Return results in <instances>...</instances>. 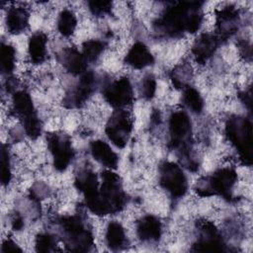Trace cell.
Here are the masks:
<instances>
[{
    "label": "cell",
    "mask_w": 253,
    "mask_h": 253,
    "mask_svg": "<svg viewBox=\"0 0 253 253\" xmlns=\"http://www.w3.org/2000/svg\"><path fill=\"white\" fill-rule=\"evenodd\" d=\"M202 4L198 1L172 3L155 23L156 30L169 37H178L183 33H196L203 21Z\"/></svg>",
    "instance_id": "6da1fadb"
},
{
    "label": "cell",
    "mask_w": 253,
    "mask_h": 253,
    "mask_svg": "<svg viewBox=\"0 0 253 253\" xmlns=\"http://www.w3.org/2000/svg\"><path fill=\"white\" fill-rule=\"evenodd\" d=\"M126 197L120 177L111 170L102 173V184L98 191L85 199L86 207L97 215H107L120 211Z\"/></svg>",
    "instance_id": "7a4b0ae2"
},
{
    "label": "cell",
    "mask_w": 253,
    "mask_h": 253,
    "mask_svg": "<svg viewBox=\"0 0 253 253\" xmlns=\"http://www.w3.org/2000/svg\"><path fill=\"white\" fill-rule=\"evenodd\" d=\"M225 133L236 148L240 159L250 165L252 162V124L244 117L234 116L225 125Z\"/></svg>",
    "instance_id": "3957f363"
},
{
    "label": "cell",
    "mask_w": 253,
    "mask_h": 253,
    "mask_svg": "<svg viewBox=\"0 0 253 253\" xmlns=\"http://www.w3.org/2000/svg\"><path fill=\"white\" fill-rule=\"evenodd\" d=\"M62 240L71 251H88L93 245L91 231L78 216H65L60 220Z\"/></svg>",
    "instance_id": "277c9868"
},
{
    "label": "cell",
    "mask_w": 253,
    "mask_h": 253,
    "mask_svg": "<svg viewBox=\"0 0 253 253\" xmlns=\"http://www.w3.org/2000/svg\"><path fill=\"white\" fill-rule=\"evenodd\" d=\"M237 181V174L232 168H221L198 182L196 192L203 197L219 195L230 198L233 186Z\"/></svg>",
    "instance_id": "5b68a950"
},
{
    "label": "cell",
    "mask_w": 253,
    "mask_h": 253,
    "mask_svg": "<svg viewBox=\"0 0 253 253\" xmlns=\"http://www.w3.org/2000/svg\"><path fill=\"white\" fill-rule=\"evenodd\" d=\"M13 109L22 121L27 135L37 138L41 134L42 126L29 93L26 91L16 92L13 96Z\"/></svg>",
    "instance_id": "8992f818"
},
{
    "label": "cell",
    "mask_w": 253,
    "mask_h": 253,
    "mask_svg": "<svg viewBox=\"0 0 253 253\" xmlns=\"http://www.w3.org/2000/svg\"><path fill=\"white\" fill-rule=\"evenodd\" d=\"M159 183L172 198L183 197L188 189V183L182 168L174 162H163L159 167Z\"/></svg>",
    "instance_id": "52a82bcc"
},
{
    "label": "cell",
    "mask_w": 253,
    "mask_h": 253,
    "mask_svg": "<svg viewBox=\"0 0 253 253\" xmlns=\"http://www.w3.org/2000/svg\"><path fill=\"white\" fill-rule=\"evenodd\" d=\"M132 129V119L125 110L119 109L109 119L106 126V134L109 139L120 148H123L130 135Z\"/></svg>",
    "instance_id": "ba28073f"
},
{
    "label": "cell",
    "mask_w": 253,
    "mask_h": 253,
    "mask_svg": "<svg viewBox=\"0 0 253 253\" xmlns=\"http://www.w3.org/2000/svg\"><path fill=\"white\" fill-rule=\"evenodd\" d=\"M170 143L173 148L186 150L191 137V121L183 111L174 112L169 120Z\"/></svg>",
    "instance_id": "9c48e42d"
},
{
    "label": "cell",
    "mask_w": 253,
    "mask_h": 253,
    "mask_svg": "<svg viewBox=\"0 0 253 253\" xmlns=\"http://www.w3.org/2000/svg\"><path fill=\"white\" fill-rule=\"evenodd\" d=\"M47 145L56 170L63 171L73 158V150L69 137L62 133H50L47 136Z\"/></svg>",
    "instance_id": "30bf717a"
},
{
    "label": "cell",
    "mask_w": 253,
    "mask_h": 253,
    "mask_svg": "<svg viewBox=\"0 0 253 253\" xmlns=\"http://www.w3.org/2000/svg\"><path fill=\"white\" fill-rule=\"evenodd\" d=\"M105 100L114 108L122 109L132 102L133 93L129 80L122 77L109 83L103 90Z\"/></svg>",
    "instance_id": "8fae6325"
},
{
    "label": "cell",
    "mask_w": 253,
    "mask_h": 253,
    "mask_svg": "<svg viewBox=\"0 0 253 253\" xmlns=\"http://www.w3.org/2000/svg\"><path fill=\"white\" fill-rule=\"evenodd\" d=\"M199 238L194 244L195 251H224L225 244L215 228L210 221H203L199 225Z\"/></svg>",
    "instance_id": "7c38bea8"
},
{
    "label": "cell",
    "mask_w": 253,
    "mask_h": 253,
    "mask_svg": "<svg viewBox=\"0 0 253 253\" xmlns=\"http://www.w3.org/2000/svg\"><path fill=\"white\" fill-rule=\"evenodd\" d=\"M96 77L92 71L83 73L76 87L64 99V104L69 108H77L85 103L95 88Z\"/></svg>",
    "instance_id": "4fadbf2b"
},
{
    "label": "cell",
    "mask_w": 253,
    "mask_h": 253,
    "mask_svg": "<svg viewBox=\"0 0 253 253\" xmlns=\"http://www.w3.org/2000/svg\"><path fill=\"white\" fill-rule=\"evenodd\" d=\"M239 14L233 6H226L219 10L216 15V25L219 38L226 39L233 35L238 29Z\"/></svg>",
    "instance_id": "5bb4252c"
},
{
    "label": "cell",
    "mask_w": 253,
    "mask_h": 253,
    "mask_svg": "<svg viewBox=\"0 0 253 253\" xmlns=\"http://www.w3.org/2000/svg\"><path fill=\"white\" fill-rule=\"evenodd\" d=\"M218 44V38L211 34L201 35L195 42L192 51L197 62L205 63L215 51Z\"/></svg>",
    "instance_id": "9a60e30c"
},
{
    "label": "cell",
    "mask_w": 253,
    "mask_h": 253,
    "mask_svg": "<svg viewBox=\"0 0 253 253\" xmlns=\"http://www.w3.org/2000/svg\"><path fill=\"white\" fill-rule=\"evenodd\" d=\"M60 62L73 75H82L87 71V59L82 52L74 47H68L62 51Z\"/></svg>",
    "instance_id": "2e32d148"
},
{
    "label": "cell",
    "mask_w": 253,
    "mask_h": 253,
    "mask_svg": "<svg viewBox=\"0 0 253 253\" xmlns=\"http://www.w3.org/2000/svg\"><path fill=\"white\" fill-rule=\"evenodd\" d=\"M125 61L135 69H141L151 65L154 61L153 55L142 42H135L127 51Z\"/></svg>",
    "instance_id": "e0dca14e"
},
{
    "label": "cell",
    "mask_w": 253,
    "mask_h": 253,
    "mask_svg": "<svg viewBox=\"0 0 253 253\" xmlns=\"http://www.w3.org/2000/svg\"><path fill=\"white\" fill-rule=\"evenodd\" d=\"M90 151L95 160L107 168L115 169L118 165V155L111 148V146L102 140L92 141L90 144Z\"/></svg>",
    "instance_id": "ac0fdd59"
},
{
    "label": "cell",
    "mask_w": 253,
    "mask_h": 253,
    "mask_svg": "<svg viewBox=\"0 0 253 253\" xmlns=\"http://www.w3.org/2000/svg\"><path fill=\"white\" fill-rule=\"evenodd\" d=\"M136 232L142 241H157L161 236L162 225L155 216L145 215L137 222Z\"/></svg>",
    "instance_id": "d6986e66"
},
{
    "label": "cell",
    "mask_w": 253,
    "mask_h": 253,
    "mask_svg": "<svg viewBox=\"0 0 253 253\" xmlns=\"http://www.w3.org/2000/svg\"><path fill=\"white\" fill-rule=\"evenodd\" d=\"M29 22V14L23 7H11L7 13V27L10 33L19 34L26 30Z\"/></svg>",
    "instance_id": "ffe728a7"
},
{
    "label": "cell",
    "mask_w": 253,
    "mask_h": 253,
    "mask_svg": "<svg viewBox=\"0 0 253 253\" xmlns=\"http://www.w3.org/2000/svg\"><path fill=\"white\" fill-rule=\"evenodd\" d=\"M46 42L47 39L43 33L34 34L29 41V55L31 60L36 63H42L46 55Z\"/></svg>",
    "instance_id": "44dd1931"
},
{
    "label": "cell",
    "mask_w": 253,
    "mask_h": 253,
    "mask_svg": "<svg viewBox=\"0 0 253 253\" xmlns=\"http://www.w3.org/2000/svg\"><path fill=\"white\" fill-rule=\"evenodd\" d=\"M126 241L125 229L121 223L117 221H112L106 231V242L110 249L117 251L125 247Z\"/></svg>",
    "instance_id": "7402d4cb"
},
{
    "label": "cell",
    "mask_w": 253,
    "mask_h": 253,
    "mask_svg": "<svg viewBox=\"0 0 253 253\" xmlns=\"http://www.w3.org/2000/svg\"><path fill=\"white\" fill-rule=\"evenodd\" d=\"M75 185L77 189L83 193L84 199L93 196L100 186L96 174L88 170L78 174L75 180Z\"/></svg>",
    "instance_id": "603a6c76"
},
{
    "label": "cell",
    "mask_w": 253,
    "mask_h": 253,
    "mask_svg": "<svg viewBox=\"0 0 253 253\" xmlns=\"http://www.w3.org/2000/svg\"><path fill=\"white\" fill-rule=\"evenodd\" d=\"M76 17L73 14V12L69 10H63L59 14L57 21L58 32L64 37H69L73 34L76 28Z\"/></svg>",
    "instance_id": "cb8c5ba5"
},
{
    "label": "cell",
    "mask_w": 253,
    "mask_h": 253,
    "mask_svg": "<svg viewBox=\"0 0 253 253\" xmlns=\"http://www.w3.org/2000/svg\"><path fill=\"white\" fill-rule=\"evenodd\" d=\"M184 104L194 113H201L204 108V101L200 93L193 87H187L183 92Z\"/></svg>",
    "instance_id": "d4e9b609"
},
{
    "label": "cell",
    "mask_w": 253,
    "mask_h": 253,
    "mask_svg": "<svg viewBox=\"0 0 253 253\" xmlns=\"http://www.w3.org/2000/svg\"><path fill=\"white\" fill-rule=\"evenodd\" d=\"M0 64L3 74H9L15 67V49L10 44L2 43L0 49Z\"/></svg>",
    "instance_id": "484cf974"
},
{
    "label": "cell",
    "mask_w": 253,
    "mask_h": 253,
    "mask_svg": "<svg viewBox=\"0 0 253 253\" xmlns=\"http://www.w3.org/2000/svg\"><path fill=\"white\" fill-rule=\"evenodd\" d=\"M104 49V43L98 40H90L83 43L82 53L87 61L96 60Z\"/></svg>",
    "instance_id": "4316f807"
},
{
    "label": "cell",
    "mask_w": 253,
    "mask_h": 253,
    "mask_svg": "<svg viewBox=\"0 0 253 253\" xmlns=\"http://www.w3.org/2000/svg\"><path fill=\"white\" fill-rule=\"evenodd\" d=\"M1 180L3 185H7L11 180V168H10V159L9 152L7 147L3 144L1 148Z\"/></svg>",
    "instance_id": "83f0119b"
},
{
    "label": "cell",
    "mask_w": 253,
    "mask_h": 253,
    "mask_svg": "<svg viewBox=\"0 0 253 253\" xmlns=\"http://www.w3.org/2000/svg\"><path fill=\"white\" fill-rule=\"evenodd\" d=\"M54 245V239L49 234H40L36 239V249L40 252L52 251Z\"/></svg>",
    "instance_id": "f1b7e54d"
},
{
    "label": "cell",
    "mask_w": 253,
    "mask_h": 253,
    "mask_svg": "<svg viewBox=\"0 0 253 253\" xmlns=\"http://www.w3.org/2000/svg\"><path fill=\"white\" fill-rule=\"evenodd\" d=\"M156 91V80L152 75H147L141 85V94L146 100L153 98Z\"/></svg>",
    "instance_id": "f546056e"
},
{
    "label": "cell",
    "mask_w": 253,
    "mask_h": 253,
    "mask_svg": "<svg viewBox=\"0 0 253 253\" xmlns=\"http://www.w3.org/2000/svg\"><path fill=\"white\" fill-rule=\"evenodd\" d=\"M88 5L92 14L96 16H103L109 13L112 7V3L109 1H90Z\"/></svg>",
    "instance_id": "4dcf8cb0"
},
{
    "label": "cell",
    "mask_w": 253,
    "mask_h": 253,
    "mask_svg": "<svg viewBox=\"0 0 253 253\" xmlns=\"http://www.w3.org/2000/svg\"><path fill=\"white\" fill-rule=\"evenodd\" d=\"M1 251L8 252V251H22V250L14 241H12L11 239H6L2 244Z\"/></svg>",
    "instance_id": "1f68e13d"
},
{
    "label": "cell",
    "mask_w": 253,
    "mask_h": 253,
    "mask_svg": "<svg viewBox=\"0 0 253 253\" xmlns=\"http://www.w3.org/2000/svg\"><path fill=\"white\" fill-rule=\"evenodd\" d=\"M241 99L244 102V104H246L248 106V108L251 110V106H252V95H251V91H245L243 94H241Z\"/></svg>",
    "instance_id": "d6a6232c"
},
{
    "label": "cell",
    "mask_w": 253,
    "mask_h": 253,
    "mask_svg": "<svg viewBox=\"0 0 253 253\" xmlns=\"http://www.w3.org/2000/svg\"><path fill=\"white\" fill-rule=\"evenodd\" d=\"M239 48H240V51H241L242 55L248 56L249 58L251 57V46H250L247 42L241 43L240 46H239Z\"/></svg>",
    "instance_id": "836d02e7"
},
{
    "label": "cell",
    "mask_w": 253,
    "mask_h": 253,
    "mask_svg": "<svg viewBox=\"0 0 253 253\" xmlns=\"http://www.w3.org/2000/svg\"><path fill=\"white\" fill-rule=\"evenodd\" d=\"M23 226V221H22V218L21 217H16L14 220H13V227L14 229H21Z\"/></svg>",
    "instance_id": "e575fe53"
}]
</instances>
